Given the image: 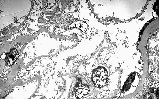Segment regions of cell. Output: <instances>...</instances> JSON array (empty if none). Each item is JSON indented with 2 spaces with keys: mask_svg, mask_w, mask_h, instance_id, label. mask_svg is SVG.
Instances as JSON below:
<instances>
[{
  "mask_svg": "<svg viewBox=\"0 0 159 99\" xmlns=\"http://www.w3.org/2000/svg\"><path fill=\"white\" fill-rule=\"evenodd\" d=\"M60 1L46 0L44 3V10L47 12L52 11L56 7Z\"/></svg>",
  "mask_w": 159,
  "mask_h": 99,
  "instance_id": "obj_7",
  "label": "cell"
},
{
  "mask_svg": "<svg viewBox=\"0 0 159 99\" xmlns=\"http://www.w3.org/2000/svg\"><path fill=\"white\" fill-rule=\"evenodd\" d=\"M75 39H68L54 38L46 31L40 33L32 41L27 44L21 54L24 65H27L35 57L42 55H52L57 54L62 45L65 48L74 46Z\"/></svg>",
  "mask_w": 159,
  "mask_h": 99,
  "instance_id": "obj_2",
  "label": "cell"
},
{
  "mask_svg": "<svg viewBox=\"0 0 159 99\" xmlns=\"http://www.w3.org/2000/svg\"><path fill=\"white\" fill-rule=\"evenodd\" d=\"M76 84L72 92V94H73L72 95L74 96V98H81L89 94V89L87 83L84 82Z\"/></svg>",
  "mask_w": 159,
  "mask_h": 99,
  "instance_id": "obj_5",
  "label": "cell"
},
{
  "mask_svg": "<svg viewBox=\"0 0 159 99\" xmlns=\"http://www.w3.org/2000/svg\"><path fill=\"white\" fill-rule=\"evenodd\" d=\"M39 83L35 79L21 86H15L4 98L5 99H28L34 93Z\"/></svg>",
  "mask_w": 159,
  "mask_h": 99,
  "instance_id": "obj_3",
  "label": "cell"
},
{
  "mask_svg": "<svg viewBox=\"0 0 159 99\" xmlns=\"http://www.w3.org/2000/svg\"><path fill=\"white\" fill-rule=\"evenodd\" d=\"M91 73V80L95 87L101 88L107 84L108 73L105 67H98L93 69Z\"/></svg>",
  "mask_w": 159,
  "mask_h": 99,
  "instance_id": "obj_4",
  "label": "cell"
},
{
  "mask_svg": "<svg viewBox=\"0 0 159 99\" xmlns=\"http://www.w3.org/2000/svg\"><path fill=\"white\" fill-rule=\"evenodd\" d=\"M90 6L101 21L110 19L118 21L130 20L141 15L147 0H89Z\"/></svg>",
  "mask_w": 159,
  "mask_h": 99,
  "instance_id": "obj_1",
  "label": "cell"
},
{
  "mask_svg": "<svg viewBox=\"0 0 159 99\" xmlns=\"http://www.w3.org/2000/svg\"><path fill=\"white\" fill-rule=\"evenodd\" d=\"M20 55L18 50L14 48L11 49L10 52L6 55L5 61L8 66H11L13 65Z\"/></svg>",
  "mask_w": 159,
  "mask_h": 99,
  "instance_id": "obj_6",
  "label": "cell"
}]
</instances>
